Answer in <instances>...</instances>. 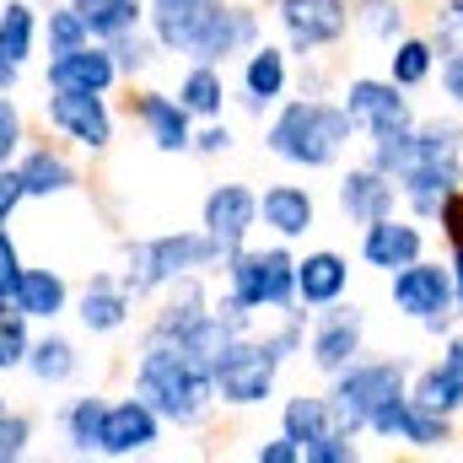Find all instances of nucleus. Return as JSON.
<instances>
[{
  "instance_id": "8fccbe9b",
  "label": "nucleus",
  "mask_w": 463,
  "mask_h": 463,
  "mask_svg": "<svg viewBox=\"0 0 463 463\" xmlns=\"http://www.w3.org/2000/svg\"><path fill=\"white\" fill-rule=\"evenodd\" d=\"M253 463H302V442H291L286 431H275V437H264L253 448Z\"/></svg>"
},
{
  "instance_id": "09e8293b",
  "label": "nucleus",
  "mask_w": 463,
  "mask_h": 463,
  "mask_svg": "<svg viewBox=\"0 0 463 463\" xmlns=\"http://www.w3.org/2000/svg\"><path fill=\"white\" fill-rule=\"evenodd\" d=\"M22 205H27V184H22V173L11 162V167H0V227H11V216Z\"/></svg>"
},
{
  "instance_id": "aec40b11",
  "label": "nucleus",
  "mask_w": 463,
  "mask_h": 463,
  "mask_svg": "<svg viewBox=\"0 0 463 463\" xmlns=\"http://www.w3.org/2000/svg\"><path fill=\"white\" fill-rule=\"evenodd\" d=\"M410 399L415 404H426V410H437V415H463V329H453L442 350H437V361H426V366H415L410 372Z\"/></svg>"
},
{
  "instance_id": "393cba45",
  "label": "nucleus",
  "mask_w": 463,
  "mask_h": 463,
  "mask_svg": "<svg viewBox=\"0 0 463 463\" xmlns=\"http://www.w3.org/2000/svg\"><path fill=\"white\" fill-rule=\"evenodd\" d=\"M463 189V156H437V162H415L410 173H399V194H404V211L415 222H437L442 200Z\"/></svg>"
},
{
  "instance_id": "cd10ccee",
  "label": "nucleus",
  "mask_w": 463,
  "mask_h": 463,
  "mask_svg": "<svg viewBox=\"0 0 463 463\" xmlns=\"http://www.w3.org/2000/svg\"><path fill=\"white\" fill-rule=\"evenodd\" d=\"M383 60H388V71H383V76H393L404 92L431 87V81H437V65H442V54H437L431 33H404V38H393Z\"/></svg>"
},
{
  "instance_id": "412c9836",
  "label": "nucleus",
  "mask_w": 463,
  "mask_h": 463,
  "mask_svg": "<svg viewBox=\"0 0 463 463\" xmlns=\"http://www.w3.org/2000/svg\"><path fill=\"white\" fill-rule=\"evenodd\" d=\"M222 11V0H146V27L162 43V54H184L200 43V33L211 27V16Z\"/></svg>"
},
{
  "instance_id": "e433bc0d",
  "label": "nucleus",
  "mask_w": 463,
  "mask_h": 463,
  "mask_svg": "<svg viewBox=\"0 0 463 463\" xmlns=\"http://www.w3.org/2000/svg\"><path fill=\"white\" fill-rule=\"evenodd\" d=\"M109 49H114V65L124 81H135V76H146L156 60H162V43L151 38V27L140 22V27H129V33H118V38H109Z\"/></svg>"
},
{
  "instance_id": "f8f14e48",
  "label": "nucleus",
  "mask_w": 463,
  "mask_h": 463,
  "mask_svg": "<svg viewBox=\"0 0 463 463\" xmlns=\"http://www.w3.org/2000/svg\"><path fill=\"white\" fill-rule=\"evenodd\" d=\"M286 92H291V49L269 43V38L253 43L242 54V65H237V103H242V114L253 118L275 114L286 103Z\"/></svg>"
},
{
  "instance_id": "f03ea898",
  "label": "nucleus",
  "mask_w": 463,
  "mask_h": 463,
  "mask_svg": "<svg viewBox=\"0 0 463 463\" xmlns=\"http://www.w3.org/2000/svg\"><path fill=\"white\" fill-rule=\"evenodd\" d=\"M350 140H361V135L340 109V98H286L264 124V151L286 167H302V173L340 167Z\"/></svg>"
},
{
  "instance_id": "473e14b6",
  "label": "nucleus",
  "mask_w": 463,
  "mask_h": 463,
  "mask_svg": "<svg viewBox=\"0 0 463 463\" xmlns=\"http://www.w3.org/2000/svg\"><path fill=\"white\" fill-rule=\"evenodd\" d=\"M350 33L388 49L393 38L410 33V11H404V0H350Z\"/></svg>"
},
{
  "instance_id": "de8ad7c7",
  "label": "nucleus",
  "mask_w": 463,
  "mask_h": 463,
  "mask_svg": "<svg viewBox=\"0 0 463 463\" xmlns=\"http://www.w3.org/2000/svg\"><path fill=\"white\" fill-rule=\"evenodd\" d=\"M291 87H297V98H329V65H324V54L302 60V71H291Z\"/></svg>"
},
{
  "instance_id": "7c9ffc66",
  "label": "nucleus",
  "mask_w": 463,
  "mask_h": 463,
  "mask_svg": "<svg viewBox=\"0 0 463 463\" xmlns=\"http://www.w3.org/2000/svg\"><path fill=\"white\" fill-rule=\"evenodd\" d=\"M103 415H109V393H76L65 410H60V431H65V448L76 458H92L98 442H103Z\"/></svg>"
},
{
  "instance_id": "4468645a",
  "label": "nucleus",
  "mask_w": 463,
  "mask_h": 463,
  "mask_svg": "<svg viewBox=\"0 0 463 463\" xmlns=\"http://www.w3.org/2000/svg\"><path fill=\"white\" fill-rule=\"evenodd\" d=\"M361 264L377 269V275H393L415 259H426V222H415L410 211H393V216H377L361 227V242H355Z\"/></svg>"
},
{
  "instance_id": "39448f33",
  "label": "nucleus",
  "mask_w": 463,
  "mask_h": 463,
  "mask_svg": "<svg viewBox=\"0 0 463 463\" xmlns=\"http://www.w3.org/2000/svg\"><path fill=\"white\" fill-rule=\"evenodd\" d=\"M222 280H227V291L242 302V307H253V313H291V307H302L297 302V253H291V242H264V248H237L222 259Z\"/></svg>"
},
{
  "instance_id": "0eeeda50",
  "label": "nucleus",
  "mask_w": 463,
  "mask_h": 463,
  "mask_svg": "<svg viewBox=\"0 0 463 463\" xmlns=\"http://www.w3.org/2000/svg\"><path fill=\"white\" fill-rule=\"evenodd\" d=\"M211 372H216V404H227V410H259V404L275 399V383H280L286 361L264 345V335L253 329V335L227 340Z\"/></svg>"
},
{
  "instance_id": "79ce46f5",
  "label": "nucleus",
  "mask_w": 463,
  "mask_h": 463,
  "mask_svg": "<svg viewBox=\"0 0 463 463\" xmlns=\"http://www.w3.org/2000/svg\"><path fill=\"white\" fill-rule=\"evenodd\" d=\"M355 458H361V437H350L340 426L302 448V463H355Z\"/></svg>"
},
{
  "instance_id": "20e7f679",
  "label": "nucleus",
  "mask_w": 463,
  "mask_h": 463,
  "mask_svg": "<svg viewBox=\"0 0 463 463\" xmlns=\"http://www.w3.org/2000/svg\"><path fill=\"white\" fill-rule=\"evenodd\" d=\"M410 372H415L410 355H355L345 372H335L329 388H324L329 393V410H335V426L350 431V437H366L377 404L393 399V393H404L410 388Z\"/></svg>"
},
{
  "instance_id": "a211bd4d",
  "label": "nucleus",
  "mask_w": 463,
  "mask_h": 463,
  "mask_svg": "<svg viewBox=\"0 0 463 463\" xmlns=\"http://www.w3.org/2000/svg\"><path fill=\"white\" fill-rule=\"evenodd\" d=\"M200 227L222 242V253L248 248V237L259 227V189L248 184H211L200 200Z\"/></svg>"
},
{
  "instance_id": "2f4dec72",
  "label": "nucleus",
  "mask_w": 463,
  "mask_h": 463,
  "mask_svg": "<svg viewBox=\"0 0 463 463\" xmlns=\"http://www.w3.org/2000/svg\"><path fill=\"white\" fill-rule=\"evenodd\" d=\"M280 431L291 437V442H318L324 431H335V410H329V393H291V399H280Z\"/></svg>"
},
{
  "instance_id": "dca6fc26",
  "label": "nucleus",
  "mask_w": 463,
  "mask_h": 463,
  "mask_svg": "<svg viewBox=\"0 0 463 463\" xmlns=\"http://www.w3.org/2000/svg\"><path fill=\"white\" fill-rule=\"evenodd\" d=\"M335 205H340L345 222L366 227V222H377V216L404 211V194H399V178H393V173H383V167H372V162L361 156V162H350L345 173H340Z\"/></svg>"
},
{
  "instance_id": "f3484780",
  "label": "nucleus",
  "mask_w": 463,
  "mask_h": 463,
  "mask_svg": "<svg viewBox=\"0 0 463 463\" xmlns=\"http://www.w3.org/2000/svg\"><path fill=\"white\" fill-rule=\"evenodd\" d=\"M162 431H167V420L129 388V399H109L98 453H103V458H140V453H151V448L162 442Z\"/></svg>"
},
{
  "instance_id": "c9c22d12",
  "label": "nucleus",
  "mask_w": 463,
  "mask_h": 463,
  "mask_svg": "<svg viewBox=\"0 0 463 463\" xmlns=\"http://www.w3.org/2000/svg\"><path fill=\"white\" fill-rule=\"evenodd\" d=\"M71 5L87 16V27H92L98 43H109V38H118V33H129V27L146 22V0H71Z\"/></svg>"
},
{
  "instance_id": "4be33fe9",
  "label": "nucleus",
  "mask_w": 463,
  "mask_h": 463,
  "mask_svg": "<svg viewBox=\"0 0 463 463\" xmlns=\"http://www.w3.org/2000/svg\"><path fill=\"white\" fill-rule=\"evenodd\" d=\"M259 227L280 242H302L318 227V194L307 184H264L259 189Z\"/></svg>"
},
{
  "instance_id": "ddd939ff",
  "label": "nucleus",
  "mask_w": 463,
  "mask_h": 463,
  "mask_svg": "<svg viewBox=\"0 0 463 463\" xmlns=\"http://www.w3.org/2000/svg\"><path fill=\"white\" fill-rule=\"evenodd\" d=\"M124 114L146 129V140L162 156H184L194 151V114L178 103V92H156V87H135L124 98Z\"/></svg>"
},
{
  "instance_id": "f257e3e1",
  "label": "nucleus",
  "mask_w": 463,
  "mask_h": 463,
  "mask_svg": "<svg viewBox=\"0 0 463 463\" xmlns=\"http://www.w3.org/2000/svg\"><path fill=\"white\" fill-rule=\"evenodd\" d=\"M135 393L178 431L205 426V415L216 410V372L200 350L173 345V340H146L135 350Z\"/></svg>"
},
{
  "instance_id": "2eb2a0df",
  "label": "nucleus",
  "mask_w": 463,
  "mask_h": 463,
  "mask_svg": "<svg viewBox=\"0 0 463 463\" xmlns=\"http://www.w3.org/2000/svg\"><path fill=\"white\" fill-rule=\"evenodd\" d=\"M253 43H264V11H259L253 0H222V11L211 16V27H205L200 43L189 49V60L232 65V60H242Z\"/></svg>"
},
{
  "instance_id": "c85d7f7f",
  "label": "nucleus",
  "mask_w": 463,
  "mask_h": 463,
  "mask_svg": "<svg viewBox=\"0 0 463 463\" xmlns=\"http://www.w3.org/2000/svg\"><path fill=\"white\" fill-rule=\"evenodd\" d=\"M33 324H54L60 313H71V280L60 275V269H22V286H16V297H11Z\"/></svg>"
},
{
  "instance_id": "a878e982",
  "label": "nucleus",
  "mask_w": 463,
  "mask_h": 463,
  "mask_svg": "<svg viewBox=\"0 0 463 463\" xmlns=\"http://www.w3.org/2000/svg\"><path fill=\"white\" fill-rule=\"evenodd\" d=\"M16 173L27 184V200H60V194L81 189V173H76V162L60 146H27L16 156Z\"/></svg>"
},
{
  "instance_id": "f704fd0d",
  "label": "nucleus",
  "mask_w": 463,
  "mask_h": 463,
  "mask_svg": "<svg viewBox=\"0 0 463 463\" xmlns=\"http://www.w3.org/2000/svg\"><path fill=\"white\" fill-rule=\"evenodd\" d=\"M453 442V415H437V410H426V404H415L410 399V410H404V426H399V442L393 448H410V453H442Z\"/></svg>"
},
{
  "instance_id": "423d86ee",
  "label": "nucleus",
  "mask_w": 463,
  "mask_h": 463,
  "mask_svg": "<svg viewBox=\"0 0 463 463\" xmlns=\"http://www.w3.org/2000/svg\"><path fill=\"white\" fill-rule=\"evenodd\" d=\"M388 297H393V313L410 318L420 335L431 340H448L453 329L463 324V307H458V291H453V269L448 259H415L404 269L388 275Z\"/></svg>"
},
{
  "instance_id": "ea45409f",
  "label": "nucleus",
  "mask_w": 463,
  "mask_h": 463,
  "mask_svg": "<svg viewBox=\"0 0 463 463\" xmlns=\"http://www.w3.org/2000/svg\"><path fill=\"white\" fill-rule=\"evenodd\" d=\"M426 33H431L437 54H463V0H437Z\"/></svg>"
},
{
  "instance_id": "37998d69",
  "label": "nucleus",
  "mask_w": 463,
  "mask_h": 463,
  "mask_svg": "<svg viewBox=\"0 0 463 463\" xmlns=\"http://www.w3.org/2000/svg\"><path fill=\"white\" fill-rule=\"evenodd\" d=\"M33 431H38V420H33V415H22V410H11V415L0 420V463L27 458V448H33Z\"/></svg>"
},
{
  "instance_id": "bb28decb",
  "label": "nucleus",
  "mask_w": 463,
  "mask_h": 463,
  "mask_svg": "<svg viewBox=\"0 0 463 463\" xmlns=\"http://www.w3.org/2000/svg\"><path fill=\"white\" fill-rule=\"evenodd\" d=\"M173 92H178V103L194 114V124H200V118H222V114H227V103H232L227 65H205V60H189Z\"/></svg>"
},
{
  "instance_id": "a19ab883",
  "label": "nucleus",
  "mask_w": 463,
  "mask_h": 463,
  "mask_svg": "<svg viewBox=\"0 0 463 463\" xmlns=\"http://www.w3.org/2000/svg\"><path fill=\"white\" fill-rule=\"evenodd\" d=\"M22 151H27V118L11 92H0V167H11Z\"/></svg>"
},
{
  "instance_id": "49530a36",
  "label": "nucleus",
  "mask_w": 463,
  "mask_h": 463,
  "mask_svg": "<svg viewBox=\"0 0 463 463\" xmlns=\"http://www.w3.org/2000/svg\"><path fill=\"white\" fill-rule=\"evenodd\" d=\"M437 92H442V103L463 114V54H442V65H437Z\"/></svg>"
},
{
  "instance_id": "603ef678",
  "label": "nucleus",
  "mask_w": 463,
  "mask_h": 463,
  "mask_svg": "<svg viewBox=\"0 0 463 463\" xmlns=\"http://www.w3.org/2000/svg\"><path fill=\"white\" fill-rule=\"evenodd\" d=\"M448 269H453V291H458V307H463V242H448Z\"/></svg>"
},
{
  "instance_id": "3c124183",
  "label": "nucleus",
  "mask_w": 463,
  "mask_h": 463,
  "mask_svg": "<svg viewBox=\"0 0 463 463\" xmlns=\"http://www.w3.org/2000/svg\"><path fill=\"white\" fill-rule=\"evenodd\" d=\"M16 81H22V65L0 49V92H16Z\"/></svg>"
},
{
  "instance_id": "4c0bfd02",
  "label": "nucleus",
  "mask_w": 463,
  "mask_h": 463,
  "mask_svg": "<svg viewBox=\"0 0 463 463\" xmlns=\"http://www.w3.org/2000/svg\"><path fill=\"white\" fill-rule=\"evenodd\" d=\"M43 43H49V54H60V49H81V43H92V27H87V16L71 5V0H49V16H43Z\"/></svg>"
},
{
  "instance_id": "c03bdc74",
  "label": "nucleus",
  "mask_w": 463,
  "mask_h": 463,
  "mask_svg": "<svg viewBox=\"0 0 463 463\" xmlns=\"http://www.w3.org/2000/svg\"><path fill=\"white\" fill-rule=\"evenodd\" d=\"M232 146H237V135H232L227 118H200L194 124V156H227Z\"/></svg>"
},
{
  "instance_id": "a18cd8bd",
  "label": "nucleus",
  "mask_w": 463,
  "mask_h": 463,
  "mask_svg": "<svg viewBox=\"0 0 463 463\" xmlns=\"http://www.w3.org/2000/svg\"><path fill=\"white\" fill-rule=\"evenodd\" d=\"M22 248H16V237L11 227H0V302H11L16 297V286H22Z\"/></svg>"
},
{
  "instance_id": "6e6552de",
  "label": "nucleus",
  "mask_w": 463,
  "mask_h": 463,
  "mask_svg": "<svg viewBox=\"0 0 463 463\" xmlns=\"http://www.w3.org/2000/svg\"><path fill=\"white\" fill-rule=\"evenodd\" d=\"M269 16L297 60L329 54L350 38V0H269Z\"/></svg>"
},
{
  "instance_id": "7ed1b4c3",
  "label": "nucleus",
  "mask_w": 463,
  "mask_h": 463,
  "mask_svg": "<svg viewBox=\"0 0 463 463\" xmlns=\"http://www.w3.org/2000/svg\"><path fill=\"white\" fill-rule=\"evenodd\" d=\"M222 242L205 227H178V232H156V237H129L118 248V280L135 302L162 297L167 286L189 280V275H216L222 269Z\"/></svg>"
},
{
  "instance_id": "864d4df0",
  "label": "nucleus",
  "mask_w": 463,
  "mask_h": 463,
  "mask_svg": "<svg viewBox=\"0 0 463 463\" xmlns=\"http://www.w3.org/2000/svg\"><path fill=\"white\" fill-rule=\"evenodd\" d=\"M5 415H11V404H5V393H0V420H5Z\"/></svg>"
},
{
  "instance_id": "58836bf2",
  "label": "nucleus",
  "mask_w": 463,
  "mask_h": 463,
  "mask_svg": "<svg viewBox=\"0 0 463 463\" xmlns=\"http://www.w3.org/2000/svg\"><path fill=\"white\" fill-rule=\"evenodd\" d=\"M33 350V318L16 302H0V372H16Z\"/></svg>"
},
{
  "instance_id": "1a4fd4ad",
  "label": "nucleus",
  "mask_w": 463,
  "mask_h": 463,
  "mask_svg": "<svg viewBox=\"0 0 463 463\" xmlns=\"http://www.w3.org/2000/svg\"><path fill=\"white\" fill-rule=\"evenodd\" d=\"M335 98H340V109L350 114V124H355L361 140H366V135L404 129V124L420 118L415 114V103H410V92H404L393 76H350Z\"/></svg>"
},
{
  "instance_id": "b1692460",
  "label": "nucleus",
  "mask_w": 463,
  "mask_h": 463,
  "mask_svg": "<svg viewBox=\"0 0 463 463\" xmlns=\"http://www.w3.org/2000/svg\"><path fill=\"white\" fill-rule=\"evenodd\" d=\"M350 275H355V269H350V259L340 248H307V253H297V302H302L307 313L345 302Z\"/></svg>"
},
{
  "instance_id": "c756f323",
  "label": "nucleus",
  "mask_w": 463,
  "mask_h": 463,
  "mask_svg": "<svg viewBox=\"0 0 463 463\" xmlns=\"http://www.w3.org/2000/svg\"><path fill=\"white\" fill-rule=\"evenodd\" d=\"M22 372L33 377V383H43V388H60V383H71L76 372H81V350L71 335H38L33 350H27V361H22Z\"/></svg>"
},
{
  "instance_id": "9d476101",
  "label": "nucleus",
  "mask_w": 463,
  "mask_h": 463,
  "mask_svg": "<svg viewBox=\"0 0 463 463\" xmlns=\"http://www.w3.org/2000/svg\"><path fill=\"white\" fill-rule=\"evenodd\" d=\"M355 355H366V313L355 302L318 307L313 324H307V366L318 377H335V372H345Z\"/></svg>"
},
{
  "instance_id": "6ab92c4d",
  "label": "nucleus",
  "mask_w": 463,
  "mask_h": 463,
  "mask_svg": "<svg viewBox=\"0 0 463 463\" xmlns=\"http://www.w3.org/2000/svg\"><path fill=\"white\" fill-rule=\"evenodd\" d=\"M118 81V65H114V49L109 43H81V49H60V54H49V65H43V92L54 87V92H114Z\"/></svg>"
},
{
  "instance_id": "72a5a7b5",
  "label": "nucleus",
  "mask_w": 463,
  "mask_h": 463,
  "mask_svg": "<svg viewBox=\"0 0 463 463\" xmlns=\"http://www.w3.org/2000/svg\"><path fill=\"white\" fill-rule=\"evenodd\" d=\"M38 38H43V16H38L27 0H5V5H0V49H5L16 65H27V60L38 54Z\"/></svg>"
},
{
  "instance_id": "5701e85b",
  "label": "nucleus",
  "mask_w": 463,
  "mask_h": 463,
  "mask_svg": "<svg viewBox=\"0 0 463 463\" xmlns=\"http://www.w3.org/2000/svg\"><path fill=\"white\" fill-rule=\"evenodd\" d=\"M71 313H76V324H81L87 335H118V329L135 318V297L124 291V280H118L114 269H98V275H87V286L71 297Z\"/></svg>"
},
{
  "instance_id": "9b49d317",
  "label": "nucleus",
  "mask_w": 463,
  "mask_h": 463,
  "mask_svg": "<svg viewBox=\"0 0 463 463\" xmlns=\"http://www.w3.org/2000/svg\"><path fill=\"white\" fill-rule=\"evenodd\" d=\"M43 118H49V129L60 140H71V146H81L92 156H103L114 146V109H109L103 92H54L49 87Z\"/></svg>"
}]
</instances>
